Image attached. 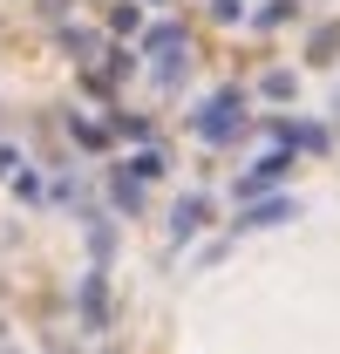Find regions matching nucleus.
<instances>
[{"label": "nucleus", "mask_w": 340, "mask_h": 354, "mask_svg": "<svg viewBox=\"0 0 340 354\" xmlns=\"http://www.w3.org/2000/svg\"><path fill=\"white\" fill-rule=\"evenodd\" d=\"M198 130H205V136H232V130H238V95H218L211 109L198 116Z\"/></svg>", "instance_id": "f257e3e1"}]
</instances>
